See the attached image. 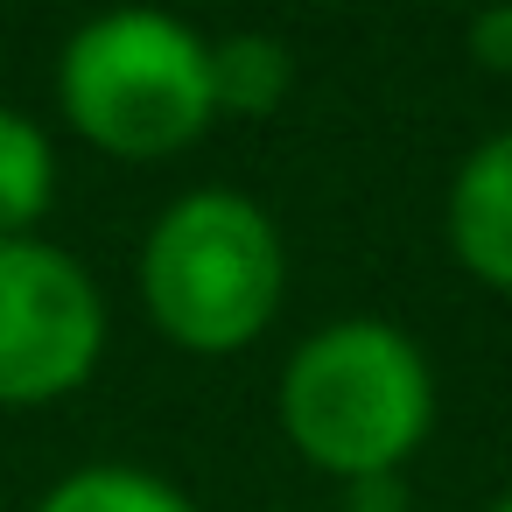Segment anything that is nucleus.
I'll return each instance as SVG.
<instances>
[{"instance_id": "f257e3e1", "label": "nucleus", "mask_w": 512, "mask_h": 512, "mask_svg": "<svg viewBox=\"0 0 512 512\" xmlns=\"http://www.w3.org/2000/svg\"><path fill=\"white\" fill-rule=\"evenodd\" d=\"M274 421L337 484L407 470L435 428V365L386 316H330L288 351Z\"/></svg>"}, {"instance_id": "7ed1b4c3", "label": "nucleus", "mask_w": 512, "mask_h": 512, "mask_svg": "<svg viewBox=\"0 0 512 512\" xmlns=\"http://www.w3.org/2000/svg\"><path fill=\"white\" fill-rule=\"evenodd\" d=\"M57 113L113 162H169L218 120L211 36L155 8L92 15L57 50Z\"/></svg>"}, {"instance_id": "1a4fd4ad", "label": "nucleus", "mask_w": 512, "mask_h": 512, "mask_svg": "<svg viewBox=\"0 0 512 512\" xmlns=\"http://www.w3.org/2000/svg\"><path fill=\"white\" fill-rule=\"evenodd\" d=\"M414 491H407V470H386V477H351L344 484V512H407Z\"/></svg>"}, {"instance_id": "39448f33", "label": "nucleus", "mask_w": 512, "mask_h": 512, "mask_svg": "<svg viewBox=\"0 0 512 512\" xmlns=\"http://www.w3.org/2000/svg\"><path fill=\"white\" fill-rule=\"evenodd\" d=\"M442 232L470 281H484L491 295H512V127H498L456 162L442 197Z\"/></svg>"}, {"instance_id": "9b49d317", "label": "nucleus", "mask_w": 512, "mask_h": 512, "mask_svg": "<svg viewBox=\"0 0 512 512\" xmlns=\"http://www.w3.org/2000/svg\"><path fill=\"white\" fill-rule=\"evenodd\" d=\"M484 512H512V491H498V498H491V505H484Z\"/></svg>"}, {"instance_id": "6e6552de", "label": "nucleus", "mask_w": 512, "mask_h": 512, "mask_svg": "<svg viewBox=\"0 0 512 512\" xmlns=\"http://www.w3.org/2000/svg\"><path fill=\"white\" fill-rule=\"evenodd\" d=\"M36 512H197V498L141 463H78L36 498Z\"/></svg>"}, {"instance_id": "423d86ee", "label": "nucleus", "mask_w": 512, "mask_h": 512, "mask_svg": "<svg viewBox=\"0 0 512 512\" xmlns=\"http://www.w3.org/2000/svg\"><path fill=\"white\" fill-rule=\"evenodd\" d=\"M295 92V57L267 29L211 36V113L218 120H267Z\"/></svg>"}, {"instance_id": "f03ea898", "label": "nucleus", "mask_w": 512, "mask_h": 512, "mask_svg": "<svg viewBox=\"0 0 512 512\" xmlns=\"http://www.w3.org/2000/svg\"><path fill=\"white\" fill-rule=\"evenodd\" d=\"M288 295V239L246 190L204 183L162 204L141 239V309L190 358H232L267 337Z\"/></svg>"}, {"instance_id": "9d476101", "label": "nucleus", "mask_w": 512, "mask_h": 512, "mask_svg": "<svg viewBox=\"0 0 512 512\" xmlns=\"http://www.w3.org/2000/svg\"><path fill=\"white\" fill-rule=\"evenodd\" d=\"M470 57H477L484 71H512V8L470 15Z\"/></svg>"}, {"instance_id": "0eeeda50", "label": "nucleus", "mask_w": 512, "mask_h": 512, "mask_svg": "<svg viewBox=\"0 0 512 512\" xmlns=\"http://www.w3.org/2000/svg\"><path fill=\"white\" fill-rule=\"evenodd\" d=\"M57 204V148L50 134L0 106V239H36V225Z\"/></svg>"}, {"instance_id": "20e7f679", "label": "nucleus", "mask_w": 512, "mask_h": 512, "mask_svg": "<svg viewBox=\"0 0 512 512\" xmlns=\"http://www.w3.org/2000/svg\"><path fill=\"white\" fill-rule=\"evenodd\" d=\"M106 358V295L50 239H0V407H57Z\"/></svg>"}]
</instances>
